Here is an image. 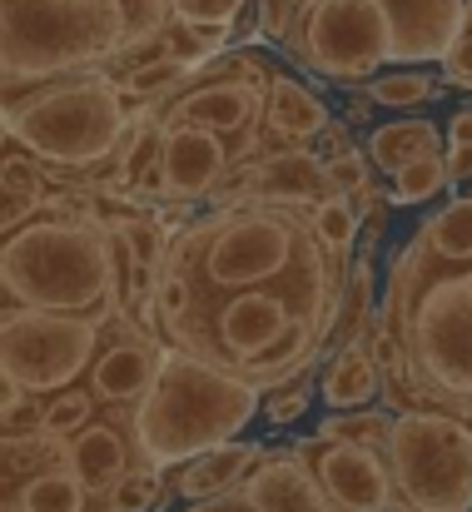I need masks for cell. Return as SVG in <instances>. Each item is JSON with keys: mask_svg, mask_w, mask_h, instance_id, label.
I'll list each match as a JSON object with an SVG mask.
<instances>
[{"mask_svg": "<svg viewBox=\"0 0 472 512\" xmlns=\"http://www.w3.org/2000/svg\"><path fill=\"white\" fill-rule=\"evenodd\" d=\"M304 5H309V0H304Z\"/></svg>", "mask_w": 472, "mask_h": 512, "instance_id": "60d3db41", "label": "cell"}, {"mask_svg": "<svg viewBox=\"0 0 472 512\" xmlns=\"http://www.w3.org/2000/svg\"><path fill=\"white\" fill-rule=\"evenodd\" d=\"M413 249L433 264H472V189L448 199L418 224Z\"/></svg>", "mask_w": 472, "mask_h": 512, "instance_id": "44dd1931", "label": "cell"}, {"mask_svg": "<svg viewBox=\"0 0 472 512\" xmlns=\"http://www.w3.org/2000/svg\"><path fill=\"white\" fill-rule=\"evenodd\" d=\"M95 393H85V388H60V393H50L45 398V428L40 433H50V438H75V433H85L90 423H95Z\"/></svg>", "mask_w": 472, "mask_h": 512, "instance_id": "484cf974", "label": "cell"}, {"mask_svg": "<svg viewBox=\"0 0 472 512\" xmlns=\"http://www.w3.org/2000/svg\"><path fill=\"white\" fill-rule=\"evenodd\" d=\"M314 150L323 155V160H333V155H343V150H353V140H348V125L343 120H333L323 135L314 140Z\"/></svg>", "mask_w": 472, "mask_h": 512, "instance_id": "e575fe53", "label": "cell"}, {"mask_svg": "<svg viewBox=\"0 0 472 512\" xmlns=\"http://www.w3.org/2000/svg\"><path fill=\"white\" fill-rule=\"evenodd\" d=\"M368 95H373V105H383V110H413V105L438 100V95H443V80L428 75L423 65H388V70L368 85Z\"/></svg>", "mask_w": 472, "mask_h": 512, "instance_id": "cb8c5ba5", "label": "cell"}, {"mask_svg": "<svg viewBox=\"0 0 472 512\" xmlns=\"http://www.w3.org/2000/svg\"><path fill=\"white\" fill-rule=\"evenodd\" d=\"M264 458H269L264 443L234 438V443H224V448H214V453H199V458H189L184 468H174V483H169V488H174L184 503H219V498L239 493Z\"/></svg>", "mask_w": 472, "mask_h": 512, "instance_id": "e0dca14e", "label": "cell"}, {"mask_svg": "<svg viewBox=\"0 0 472 512\" xmlns=\"http://www.w3.org/2000/svg\"><path fill=\"white\" fill-rule=\"evenodd\" d=\"M254 10V0H169V15L184 20V25H199V30H229Z\"/></svg>", "mask_w": 472, "mask_h": 512, "instance_id": "83f0119b", "label": "cell"}, {"mask_svg": "<svg viewBox=\"0 0 472 512\" xmlns=\"http://www.w3.org/2000/svg\"><path fill=\"white\" fill-rule=\"evenodd\" d=\"M169 498V488H164V473L150 468V463H140L120 488H115V498H110V512H150L159 508Z\"/></svg>", "mask_w": 472, "mask_h": 512, "instance_id": "f546056e", "label": "cell"}, {"mask_svg": "<svg viewBox=\"0 0 472 512\" xmlns=\"http://www.w3.org/2000/svg\"><path fill=\"white\" fill-rule=\"evenodd\" d=\"M284 50L323 80L363 90L393 65V20L378 0H309L289 25Z\"/></svg>", "mask_w": 472, "mask_h": 512, "instance_id": "ba28073f", "label": "cell"}, {"mask_svg": "<svg viewBox=\"0 0 472 512\" xmlns=\"http://www.w3.org/2000/svg\"><path fill=\"white\" fill-rule=\"evenodd\" d=\"M100 503L70 463V443L50 433L5 438V512H95Z\"/></svg>", "mask_w": 472, "mask_h": 512, "instance_id": "30bf717a", "label": "cell"}, {"mask_svg": "<svg viewBox=\"0 0 472 512\" xmlns=\"http://www.w3.org/2000/svg\"><path fill=\"white\" fill-rule=\"evenodd\" d=\"M309 398H314V373H304V378H294V383L274 388V393L264 398V418L284 428V423H294V418H304V413H309Z\"/></svg>", "mask_w": 472, "mask_h": 512, "instance_id": "1f68e13d", "label": "cell"}, {"mask_svg": "<svg viewBox=\"0 0 472 512\" xmlns=\"http://www.w3.org/2000/svg\"><path fill=\"white\" fill-rule=\"evenodd\" d=\"M328 165V179H333V189L338 194H363V189H373V160H368V150H343V155H333V160H323Z\"/></svg>", "mask_w": 472, "mask_h": 512, "instance_id": "4dcf8cb0", "label": "cell"}, {"mask_svg": "<svg viewBox=\"0 0 472 512\" xmlns=\"http://www.w3.org/2000/svg\"><path fill=\"white\" fill-rule=\"evenodd\" d=\"M448 150H472V105L448 120Z\"/></svg>", "mask_w": 472, "mask_h": 512, "instance_id": "d590c367", "label": "cell"}, {"mask_svg": "<svg viewBox=\"0 0 472 512\" xmlns=\"http://www.w3.org/2000/svg\"><path fill=\"white\" fill-rule=\"evenodd\" d=\"M388 463L398 498L423 512H472V418L453 408L393 413Z\"/></svg>", "mask_w": 472, "mask_h": 512, "instance_id": "52a82bcc", "label": "cell"}, {"mask_svg": "<svg viewBox=\"0 0 472 512\" xmlns=\"http://www.w3.org/2000/svg\"><path fill=\"white\" fill-rule=\"evenodd\" d=\"M314 224L318 234L338 249V254H353V244H358V229H363V219H358V204L348 199V194H333L328 204H318L314 209Z\"/></svg>", "mask_w": 472, "mask_h": 512, "instance_id": "f1b7e54d", "label": "cell"}, {"mask_svg": "<svg viewBox=\"0 0 472 512\" xmlns=\"http://www.w3.org/2000/svg\"><path fill=\"white\" fill-rule=\"evenodd\" d=\"M70 463L80 473V483L90 488L95 503H110L115 488L140 468V448L130 433V413L125 418H95L85 433L70 438Z\"/></svg>", "mask_w": 472, "mask_h": 512, "instance_id": "9a60e30c", "label": "cell"}, {"mask_svg": "<svg viewBox=\"0 0 472 512\" xmlns=\"http://www.w3.org/2000/svg\"><path fill=\"white\" fill-rule=\"evenodd\" d=\"M189 512H254V508H249L239 493H229V498H219V503H194Z\"/></svg>", "mask_w": 472, "mask_h": 512, "instance_id": "8d00e7d4", "label": "cell"}, {"mask_svg": "<svg viewBox=\"0 0 472 512\" xmlns=\"http://www.w3.org/2000/svg\"><path fill=\"white\" fill-rule=\"evenodd\" d=\"M164 125V120H159ZM239 165V155L229 150V140H219L214 130L199 125H164V150H159V170L145 184V199H164V204H189L214 194L229 170Z\"/></svg>", "mask_w": 472, "mask_h": 512, "instance_id": "7c38bea8", "label": "cell"}, {"mask_svg": "<svg viewBox=\"0 0 472 512\" xmlns=\"http://www.w3.org/2000/svg\"><path fill=\"white\" fill-rule=\"evenodd\" d=\"M274 65L254 50H224L209 65H199L155 115L164 125H199L214 130L219 140H229V150L244 160H259L264 140H269V85H274Z\"/></svg>", "mask_w": 472, "mask_h": 512, "instance_id": "8992f818", "label": "cell"}, {"mask_svg": "<svg viewBox=\"0 0 472 512\" xmlns=\"http://www.w3.org/2000/svg\"><path fill=\"white\" fill-rule=\"evenodd\" d=\"M448 184H453L448 155H428V160H418V165L393 174V194H388V199H393V204H428V199H438Z\"/></svg>", "mask_w": 472, "mask_h": 512, "instance_id": "4316f807", "label": "cell"}, {"mask_svg": "<svg viewBox=\"0 0 472 512\" xmlns=\"http://www.w3.org/2000/svg\"><path fill=\"white\" fill-rule=\"evenodd\" d=\"M169 358V343L140 334L130 319H115V334L105 324V343L95 353V368H90V393L110 408H135L150 388H155L159 368Z\"/></svg>", "mask_w": 472, "mask_h": 512, "instance_id": "4fadbf2b", "label": "cell"}, {"mask_svg": "<svg viewBox=\"0 0 472 512\" xmlns=\"http://www.w3.org/2000/svg\"><path fill=\"white\" fill-rule=\"evenodd\" d=\"M368 110H373V95H368V85L348 100V120H368Z\"/></svg>", "mask_w": 472, "mask_h": 512, "instance_id": "74e56055", "label": "cell"}, {"mask_svg": "<svg viewBox=\"0 0 472 512\" xmlns=\"http://www.w3.org/2000/svg\"><path fill=\"white\" fill-rule=\"evenodd\" d=\"M318 438H348V443H368V448H383V453H388V438H393V418H388V408L328 413V418L318 423Z\"/></svg>", "mask_w": 472, "mask_h": 512, "instance_id": "d4e9b609", "label": "cell"}, {"mask_svg": "<svg viewBox=\"0 0 472 512\" xmlns=\"http://www.w3.org/2000/svg\"><path fill=\"white\" fill-rule=\"evenodd\" d=\"M169 20V0H5V90L110 70Z\"/></svg>", "mask_w": 472, "mask_h": 512, "instance_id": "7a4b0ae2", "label": "cell"}, {"mask_svg": "<svg viewBox=\"0 0 472 512\" xmlns=\"http://www.w3.org/2000/svg\"><path fill=\"white\" fill-rule=\"evenodd\" d=\"M388 512H423V508H413V503H403V498H398V503H393Z\"/></svg>", "mask_w": 472, "mask_h": 512, "instance_id": "f35d334b", "label": "cell"}, {"mask_svg": "<svg viewBox=\"0 0 472 512\" xmlns=\"http://www.w3.org/2000/svg\"><path fill=\"white\" fill-rule=\"evenodd\" d=\"M383 393V368L378 358L368 353V343H348V348H333L323 378H318V398L328 403V413H358V408H373V398Z\"/></svg>", "mask_w": 472, "mask_h": 512, "instance_id": "d6986e66", "label": "cell"}, {"mask_svg": "<svg viewBox=\"0 0 472 512\" xmlns=\"http://www.w3.org/2000/svg\"><path fill=\"white\" fill-rule=\"evenodd\" d=\"M50 165H40L35 155L5 145V234H15L20 224L40 219L45 204H50Z\"/></svg>", "mask_w": 472, "mask_h": 512, "instance_id": "7402d4cb", "label": "cell"}, {"mask_svg": "<svg viewBox=\"0 0 472 512\" xmlns=\"http://www.w3.org/2000/svg\"><path fill=\"white\" fill-rule=\"evenodd\" d=\"M299 458L314 468L318 488L328 493L333 512H388L398 503L393 463H388L383 448L309 433V438L299 443Z\"/></svg>", "mask_w": 472, "mask_h": 512, "instance_id": "8fae6325", "label": "cell"}, {"mask_svg": "<svg viewBox=\"0 0 472 512\" xmlns=\"http://www.w3.org/2000/svg\"><path fill=\"white\" fill-rule=\"evenodd\" d=\"M468 418H472V408H468Z\"/></svg>", "mask_w": 472, "mask_h": 512, "instance_id": "ab89813d", "label": "cell"}, {"mask_svg": "<svg viewBox=\"0 0 472 512\" xmlns=\"http://www.w3.org/2000/svg\"><path fill=\"white\" fill-rule=\"evenodd\" d=\"M110 319H75V314H40V309H5L0 348H5V388L15 393H60L75 388L80 373L95 368Z\"/></svg>", "mask_w": 472, "mask_h": 512, "instance_id": "9c48e42d", "label": "cell"}, {"mask_svg": "<svg viewBox=\"0 0 472 512\" xmlns=\"http://www.w3.org/2000/svg\"><path fill=\"white\" fill-rule=\"evenodd\" d=\"M428 155H448L443 150V130L433 120H418V115L413 120H388V125H378L368 135V160L388 179L398 170H408V165H418V160H428Z\"/></svg>", "mask_w": 472, "mask_h": 512, "instance_id": "ffe728a7", "label": "cell"}, {"mask_svg": "<svg viewBox=\"0 0 472 512\" xmlns=\"http://www.w3.org/2000/svg\"><path fill=\"white\" fill-rule=\"evenodd\" d=\"M408 358V388L433 408H472V264H433L413 244L388 274L378 304Z\"/></svg>", "mask_w": 472, "mask_h": 512, "instance_id": "6da1fadb", "label": "cell"}, {"mask_svg": "<svg viewBox=\"0 0 472 512\" xmlns=\"http://www.w3.org/2000/svg\"><path fill=\"white\" fill-rule=\"evenodd\" d=\"M0 274H5V309L120 319L115 249L105 219L40 214L20 224L15 234H5Z\"/></svg>", "mask_w": 472, "mask_h": 512, "instance_id": "277c9868", "label": "cell"}, {"mask_svg": "<svg viewBox=\"0 0 472 512\" xmlns=\"http://www.w3.org/2000/svg\"><path fill=\"white\" fill-rule=\"evenodd\" d=\"M239 498L254 512H333L328 493L318 488L314 468L299 458V448H284V453H269L249 483L239 488Z\"/></svg>", "mask_w": 472, "mask_h": 512, "instance_id": "2e32d148", "label": "cell"}, {"mask_svg": "<svg viewBox=\"0 0 472 512\" xmlns=\"http://www.w3.org/2000/svg\"><path fill=\"white\" fill-rule=\"evenodd\" d=\"M259 413H264V398L254 383L184 348H169L155 388L130 408V433H135L140 463L174 473L189 458L234 443Z\"/></svg>", "mask_w": 472, "mask_h": 512, "instance_id": "3957f363", "label": "cell"}, {"mask_svg": "<svg viewBox=\"0 0 472 512\" xmlns=\"http://www.w3.org/2000/svg\"><path fill=\"white\" fill-rule=\"evenodd\" d=\"M328 125H333V110L323 105V95L309 90L304 80H294L289 70H279L269 85V135L279 140V150L314 145Z\"/></svg>", "mask_w": 472, "mask_h": 512, "instance_id": "ac0fdd59", "label": "cell"}, {"mask_svg": "<svg viewBox=\"0 0 472 512\" xmlns=\"http://www.w3.org/2000/svg\"><path fill=\"white\" fill-rule=\"evenodd\" d=\"M373 314H378L373 309V259L358 254L353 269H348V284H343V304H338V324H333V348L363 343Z\"/></svg>", "mask_w": 472, "mask_h": 512, "instance_id": "603a6c76", "label": "cell"}, {"mask_svg": "<svg viewBox=\"0 0 472 512\" xmlns=\"http://www.w3.org/2000/svg\"><path fill=\"white\" fill-rule=\"evenodd\" d=\"M393 20V65H428L453 50L468 0H378Z\"/></svg>", "mask_w": 472, "mask_h": 512, "instance_id": "5bb4252c", "label": "cell"}, {"mask_svg": "<svg viewBox=\"0 0 472 512\" xmlns=\"http://www.w3.org/2000/svg\"><path fill=\"white\" fill-rule=\"evenodd\" d=\"M130 125L135 120L125 115V95L110 70H75L5 90V145L60 174H95L100 165H115Z\"/></svg>", "mask_w": 472, "mask_h": 512, "instance_id": "5b68a950", "label": "cell"}, {"mask_svg": "<svg viewBox=\"0 0 472 512\" xmlns=\"http://www.w3.org/2000/svg\"><path fill=\"white\" fill-rule=\"evenodd\" d=\"M443 80L458 85V90H472V0L463 10V30H458L453 50L443 55Z\"/></svg>", "mask_w": 472, "mask_h": 512, "instance_id": "d6a6232c", "label": "cell"}, {"mask_svg": "<svg viewBox=\"0 0 472 512\" xmlns=\"http://www.w3.org/2000/svg\"><path fill=\"white\" fill-rule=\"evenodd\" d=\"M304 10V0H254V15H259V35L264 40H274V45H284V35H289V25H294V15Z\"/></svg>", "mask_w": 472, "mask_h": 512, "instance_id": "836d02e7", "label": "cell"}]
</instances>
